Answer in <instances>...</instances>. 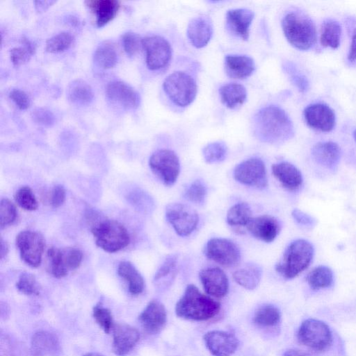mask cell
I'll return each instance as SVG.
<instances>
[{"label":"cell","instance_id":"cell-1","mask_svg":"<svg viewBox=\"0 0 356 356\" xmlns=\"http://www.w3.org/2000/svg\"><path fill=\"white\" fill-rule=\"evenodd\" d=\"M253 129L260 140L268 143H283L293 135V126L289 116L275 106L264 107L257 112Z\"/></svg>","mask_w":356,"mask_h":356},{"label":"cell","instance_id":"cell-2","mask_svg":"<svg viewBox=\"0 0 356 356\" xmlns=\"http://www.w3.org/2000/svg\"><path fill=\"white\" fill-rule=\"evenodd\" d=\"M220 309L218 302L202 293L195 285L188 284L176 304L175 312L185 319L207 321L214 317Z\"/></svg>","mask_w":356,"mask_h":356},{"label":"cell","instance_id":"cell-3","mask_svg":"<svg viewBox=\"0 0 356 356\" xmlns=\"http://www.w3.org/2000/svg\"><path fill=\"white\" fill-rule=\"evenodd\" d=\"M282 27L289 42L298 49L307 50L316 42L315 25L309 17L302 13H287L282 19Z\"/></svg>","mask_w":356,"mask_h":356},{"label":"cell","instance_id":"cell-4","mask_svg":"<svg viewBox=\"0 0 356 356\" xmlns=\"http://www.w3.org/2000/svg\"><path fill=\"white\" fill-rule=\"evenodd\" d=\"M313 256L314 248L309 241L304 239L296 240L286 248L275 270L284 278L292 279L309 266Z\"/></svg>","mask_w":356,"mask_h":356},{"label":"cell","instance_id":"cell-5","mask_svg":"<svg viewBox=\"0 0 356 356\" xmlns=\"http://www.w3.org/2000/svg\"><path fill=\"white\" fill-rule=\"evenodd\" d=\"M96 245L110 253L116 252L127 247L130 241L127 229L114 220L96 221L91 227Z\"/></svg>","mask_w":356,"mask_h":356},{"label":"cell","instance_id":"cell-6","mask_svg":"<svg viewBox=\"0 0 356 356\" xmlns=\"http://www.w3.org/2000/svg\"><path fill=\"white\" fill-rule=\"evenodd\" d=\"M163 86L169 99L179 106L189 105L197 94L195 80L184 72H175L168 75Z\"/></svg>","mask_w":356,"mask_h":356},{"label":"cell","instance_id":"cell-7","mask_svg":"<svg viewBox=\"0 0 356 356\" xmlns=\"http://www.w3.org/2000/svg\"><path fill=\"white\" fill-rule=\"evenodd\" d=\"M299 341L315 351H323L331 344L332 337L329 327L316 319L303 321L298 332Z\"/></svg>","mask_w":356,"mask_h":356},{"label":"cell","instance_id":"cell-8","mask_svg":"<svg viewBox=\"0 0 356 356\" xmlns=\"http://www.w3.org/2000/svg\"><path fill=\"white\" fill-rule=\"evenodd\" d=\"M149 165L154 174L166 186H172L176 182L180 163L173 151L161 149L154 152L149 158Z\"/></svg>","mask_w":356,"mask_h":356},{"label":"cell","instance_id":"cell-9","mask_svg":"<svg viewBox=\"0 0 356 356\" xmlns=\"http://www.w3.org/2000/svg\"><path fill=\"white\" fill-rule=\"evenodd\" d=\"M165 217L176 233L181 236L190 235L199 221L198 214L192 207L178 202L167 205Z\"/></svg>","mask_w":356,"mask_h":356},{"label":"cell","instance_id":"cell-10","mask_svg":"<svg viewBox=\"0 0 356 356\" xmlns=\"http://www.w3.org/2000/svg\"><path fill=\"white\" fill-rule=\"evenodd\" d=\"M16 245L23 261L31 267L40 266L44 250V239L38 232L26 230L16 237Z\"/></svg>","mask_w":356,"mask_h":356},{"label":"cell","instance_id":"cell-11","mask_svg":"<svg viewBox=\"0 0 356 356\" xmlns=\"http://www.w3.org/2000/svg\"><path fill=\"white\" fill-rule=\"evenodd\" d=\"M207 257L224 267H233L238 264L241 252L238 246L231 240L213 238L207 243Z\"/></svg>","mask_w":356,"mask_h":356},{"label":"cell","instance_id":"cell-12","mask_svg":"<svg viewBox=\"0 0 356 356\" xmlns=\"http://www.w3.org/2000/svg\"><path fill=\"white\" fill-rule=\"evenodd\" d=\"M143 48L146 54V64L152 70L165 67L172 56L169 42L159 35H149L143 38Z\"/></svg>","mask_w":356,"mask_h":356},{"label":"cell","instance_id":"cell-13","mask_svg":"<svg viewBox=\"0 0 356 356\" xmlns=\"http://www.w3.org/2000/svg\"><path fill=\"white\" fill-rule=\"evenodd\" d=\"M234 175L238 182L257 188H264L268 184L265 164L259 158H251L237 165Z\"/></svg>","mask_w":356,"mask_h":356},{"label":"cell","instance_id":"cell-14","mask_svg":"<svg viewBox=\"0 0 356 356\" xmlns=\"http://www.w3.org/2000/svg\"><path fill=\"white\" fill-rule=\"evenodd\" d=\"M107 98L114 104L127 110L136 108L140 104L138 93L122 81H113L106 88Z\"/></svg>","mask_w":356,"mask_h":356},{"label":"cell","instance_id":"cell-15","mask_svg":"<svg viewBox=\"0 0 356 356\" xmlns=\"http://www.w3.org/2000/svg\"><path fill=\"white\" fill-rule=\"evenodd\" d=\"M204 341L213 356H230L238 346V340L235 335L220 330L208 332L204 336Z\"/></svg>","mask_w":356,"mask_h":356},{"label":"cell","instance_id":"cell-16","mask_svg":"<svg viewBox=\"0 0 356 356\" xmlns=\"http://www.w3.org/2000/svg\"><path fill=\"white\" fill-rule=\"evenodd\" d=\"M304 117L310 127L321 131H330L335 126L336 118L334 111L323 104L308 106L305 109Z\"/></svg>","mask_w":356,"mask_h":356},{"label":"cell","instance_id":"cell-17","mask_svg":"<svg viewBox=\"0 0 356 356\" xmlns=\"http://www.w3.org/2000/svg\"><path fill=\"white\" fill-rule=\"evenodd\" d=\"M205 291L216 298H222L228 292L229 281L225 273L218 267L202 269L199 274Z\"/></svg>","mask_w":356,"mask_h":356},{"label":"cell","instance_id":"cell-18","mask_svg":"<svg viewBox=\"0 0 356 356\" xmlns=\"http://www.w3.org/2000/svg\"><path fill=\"white\" fill-rule=\"evenodd\" d=\"M113 350L118 356L128 354L138 343L140 334L137 329L126 323L113 327Z\"/></svg>","mask_w":356,"mask_h":356},{"label":"cell","instance_id":"cell-19","mask_svg":"<svg viewBox=\"0 0 356 356\" xmlns=\"http://www.w3.org/2000/svg\"><path fill=\"white\" fill-rule=\"evenodd\" d=\"M250 233L257 239L270 243L275 240L280 230L278 220L268 215L252 218L247 225Z\"/></svg>","mask_w":356,"mask_h":356},{"label":"cell","instance_id":"cell-20","mask_svg":"<svg viewBox=\"0 0 356 356\" xmlns=\"http://www.w3.org/2000/svg\"><path fill=\"white\" fill-rule=\"evenodd\" d=\"M138 319L147 332L156 333L163 327L166 322L165 307L157 300H152L141 312Z\"/></svg>","mask_w":356,"mask_h":356},{"label":"cell","instance_id":"cell-21","mask_svg":"<svg viewBox=\"0 0 356 356\" xmlns=\"http://www.w3.org/2000/svg\"><path fill=\"white\" fill-rule=\"evenodd\" d=\"M254 18V13L248 9H234L226 14V25L228 30L242 40L249 37L250 26Z\"/></svg>","mask_w":356,"mask_h":356},{"label":"cell","instance_id":"cell-22","mask_svg":"<svg viewBox=\"0 0 356 356\" xmlns=\"http://www.w3.org/2000/svg\"><path fill=\"white\" fill-rule=\"evenodd\" d=\"M212 33L211 22L204 16L193 18L188 25L187 36L191 44L197 48L206 46L211 38Z\"/></svg>","mask_w":356,"mask_h":356},{"label":"cell","instance_id":"cell-23","mask_svg":"<svg viewBox=\"0 0 356 356\" xmlns=\"http://www.w3.org/2000/svg\"><path fill=\"white\" fill-rule=\"evenodd\" d=\"M272 172L281 185L289 191H296L302 185L300 171L290 163H275L272 166Z\"/></svg>","mask_w":356,"mask_h":356},{"label":"cell","instance_id":"cell-24","mask_svg":"<svg viewBox=\"0 0 356 356\" xmlns=\"http://www.w3.org/2000/svg\"><path fill=\"white\" fill-rule=\"evenodd\" d=\"M85 3L95 17L97 27H102L117 15L120 2L117 0H87Z\"/></svg>","mask_w":356,"mask_h":356},{"label":"cell","instance_id":"cell-25","mask_svg":"<svg viewBox=\"0 0 356 356\" xmlns=\"http://www.w3.org/2000/svg\"><path fill=\"white\" fill-rule=\"evenodd\" d=\"M312 154L318 164L333 170L339 163L341 151L339 145L334 142H321L313 147Z\"/></svg>","mask_w":356,"mask_h":356},{"label":"cell","instance_id":"cell-26","mask_svg":"<svg viewBox=\"0 0 356 356\" xmlns=\"http://www.w3.org/2000/svg\"><path fill=\"white\" fill-rule=\"evenodd\" d=\"M225 70L231 78L245 79L253 72L254 60L246 56L228 55L225 58Z\"/></svg>","mask_w":356,"mask_h":356},{"label":"cell","instance_id":"cell-27","mask_svg":"<svg viewBox=\"0 0 356 356\" xmlns=\"http://www.w3.org/2000/svg\"><path fill=\"white\" fill-rule=\"evenodd\" d=\"M47 266L49 273L54 277L66 276L71 271L66 248H49L47 252Z\"/></svg>","mask_w":356,"mask_h":356},{"label":"cell","instance_id":"cell-28","mask_svg":"<svg viewBox=\"0 0 356 356\" xmlns=\"http://www.w3.org/2000/svg\"><path fill=\"white\" fill-rule=\"evenodd\" d=\"M59 343L57 337L47 331L35 333L31 339L33 356H49L58 350Z\"/></svg>","mask_w":356,"mask_h":356},{"label":"cell","instance_id":"cell-29","mask_svg":"<svg viewBox=\"0 0 356 356\" xmlns=\"http://www.w3.org/2000/svg\"><path fill=\"white\" fill-rule=\"evenodd\" d=\"M67 97L73 104L86 106L90 104L94 98L91 86L83 79H75L70 82L67 88Z\"/></svg>","mask_w":356,"mask_h":356},{"label":"cell","instance_id":"cell-30","mask_svg":"<svg viewBox=\"0 0 356 356\" xmlns=\"http://www.w3.org/2000/svg\"><path fill=\"white\" fill-rule=\"evenodd\" d=\"M233 278L236 283L243 288L254 289L261 278V268L254 263H248L233 273Z\"/></svg>","mask_w":356,"mask_h":356},{"label":"cell","instance_id":"cell-31","mask_svg":"<svg viewBox=\"0 0 356 356\" xmlns=\"http://www.w3.org/2000/svg\"><path fill=\"white\" fill-rule=\"evenodd\" d=\"M118 274L126 280L132 295H138L143 292L145 287L144 279L131 262L121 261L118 267Z\"/></svg>","mask_w":356,"mask_h":356},{"label":"cell","instance_id":"cell-32","mask_svg":"<svg viewBox=\"0 0 356 356\" xmlns=\"http://www.w3.org/2000/svg\"><path fill=\"white\" fill-rule=\"evenodd\" d=\"M222 102L228 108H234L243 104L246 99V90L243 86L236 83H227L219 90Z\"/></svg>","mask_w":356,"mask_h":356},{"label":"cell","instance_id":"cell-33","mask_svg":"<svg viewBox=\"0 0 356 356\" xmlns=\"http://www.w3.org/2000/svg\"><path fill=\"white\" fill-rule=\"evenodd\" d=\"M118 56L114 44L110 42L100 44L93 55L95 63L102 69L113 67L118 63Z\"/></svg>","mask_w":356,"mask_h":356},{"label":"cell","instance_id":"cell-34","mask_svg":"<svg viewBox=\"0 0 356 356\" xmlns=\"http://www.w3.org/2000/svg\"><path fill=\"white\" fill-rule=\"evenodd\" d=\"M341 36V28L337 22L329 19L323 22L321 33V43L323 46L337 48Z\"/></svg>","mask_w":356,"mask_h":356},{"label":"cell","instance_id":"cell-35","mask_svg":"<svg viewBox=\"0 0 356 356\" xmlns=\"http://www.w3.org/2000/svg\"><path fill=\"white\" fill-rule=\"evenodd\" d=\"M307 280L309 286L314 290L325 289L332 285L333 273L330 268L320 266L309 273Z\"/></svg>","mask_w":356,"mask_h":356},{"label":"cell","instance_id":"cell-36","mask_svg":"<svg viewBox=\"0 0 356 356\" xmlns=\"http://www.w3.org/2000/svg\"><path fill=\"white\" fill-rule=\"evenodd\" d=\"M35 50V43L26 37H22L21 45L13 47L10 51V61L15 66L22 65L30 60Z\"/></svg>","mask_w":356,"mask_h":356},{"label":"cell","instance_id":"cell-37","mask_svg":"<svg viewBox=\"0 0 356 356\" xmlns=\"http://www.w3.org/2000/svg\"><path fill=\"white\" fill-rule=\"evenodd\" d=\"M252 211L245 202H240L232 206L227 211V222L231 226L248 225L251 218Z\"/></svg>","mask_w":356,"mask_h":356},{"label":"cell","instance_id":"cell-38","mask_svg":"<svg viewBox=\"0 0 356 356\" xmlns=\"http://www.w3.org/2000/svg\"><path fill=\"white\" fill-rule=\"evenodd\" d=\"M280 320V311L277 307L270 305L259 308L253 318L254 323L264 327L275 325L279 323Z\"/></svg>","mask_w":356,"mask_h":356},{"label":"cell","instance_id":"cell-39","mask_svg":"<svg viewBox=\"0 0 356 356\" xmlns=\"http://www.w3.org/2000/svg\"><path fill=\"white\" fill-rule=\"evenodd\" d=\"M178 267V259L175 254L168 256L157 270L154 280L161 282H171L173 280Z\"/></svg>","mask_w":356,"mask_h":356},{"label":"cell","instance_id":"cell-40","mask_svg":"<svg viewBox=\"0 0 356 356\" xmlns=\"http://www.w3.org/2000/svg\"><path fill=\"white\" fill-rule=\"evenodd\" d=\"M74 40L73 35L66 31L60 32L49 38L45 44V49L49 53H59L67 49Z\"/></svg>","mask_w":356,"mask_h":356},{"label":"cell","instance_id":"cell-41","mask_svg":"<svg viewBox=\"0 0 356 356\" xmlns=\"http://www.w3.org/2000/svg\"><path fill=\"white\" fill-rule=\"evenodd\" d=\"M204 160L209 163L223 161L227 154V148L222 142H213L206 145L202 151Z\"/></svg>","mask_w":356,"mask_h":356},{"label":"cell","instance_id":"cell-42","mask_svg":"<svg viewBox=\"0 0 356 356\" xmlns=\"http://www.w3.org/2000/svg\"><path fill=\"white\" fill-rule=\"evenodd\" d=\"M16 203L26 211H34L38 207V201L29 186L19 188L14 195Z\"/></svg>","mask_w":356,"mask_h":356},{"label":"cell","instance_id":"cell-43","mask_svg":"<svg viewBox=\"0 0 356 356\" xmlns=\"http://www.w3.org/2000/svg\"><path fill=\"white\" fill-rule=\"evenodd\" d=\"M17 211L15 205L8 199L2 198L0 203V227L3 229L16 220Z\"/></svg>","mask_w":356,"mask_h":356},{"label":"cell","instance_id":"cell-44","mask_svg":"<svg viewBox=\"0 0 356 356\" xmlns=\"http://www.w3.org/2000/svg\"><path fill=\"white\" fill-rule=\"evenodd\" d=\"M16 286L18 291L26 295L37 296L40 293L39 284L35 276L29 273L24 272L20 275Z\"/></svg>","mask_w":356,"mask_h":356},{"label":"cell","instance_id":"cell-45","mask_svg":"<svg viewBox=\"0 0 356 356\" xmlns=\"http://www.w3.org/2000/svg\"><path fill=\"white\" fill-rule=\"evenodd\" d=\"M207 195V188L204 183L197 179L192 182L185 190L184 197L195 204H202Z\"/></svg>","mask_w":356,"mask_h":356},{"label":"cell","instance_id":"cell-46","mask_svg":"<svg viewBox=\"0 0 356 356\" xmlns=\"http://www.w3.org/2000/svg\"><path fill=\"white\" fill-rule=\"evenodd\" d=\"M93 317L97 324L106 332L109 333L114 325L111 311L104 307L101 304L95 306Z\"/></svg>","mask_w":356,"mask_h":356},{"label":"cell","instance_id":"cell-47","mask_svg":"<svg viewBox=\"0 0 356 356\" xmlns=\"http://www.w3.org/2000/svg\"><path fill=\"white\" fill-rule=\"evenodd\" d=\"M122 43L129 56H135L143 47V39L136 33L129 31L123 34Z\"/></svg>","mask_w":356,"mask_h":356},{"label":"cell","instance_id":"cell-48","mask_svg":"<svg viewBox=\"0 0 356 356\" xmlns=\"http://www.w3.org/2000/svg\"><path fill=\"white\" fill-rule=\"evenodd\" d=\"M284 68L291 82L300 91L305 92L308 89L309 83L307 78L300 72L293 63H285Z\"/></svg>","mask_w":356,"mask_h":356},{"label":"cell","instance_id":"cell-49","mask_svg":"<svg viewBox=\"0 0 356 356\" xmlns=\"http://www.w3.org/2000/svg\"><path fill=\"white\" fill-rule=\"evenodd\" d=\"M33 121L43 127H51L55 122V116L49 109L43 107H38L31 113Z\"/></svg>","mask_w":356,"mask_h":356},{"label":"cell","instance_id":"cell-50","mask_svg":"<svg viewBox=\"0 0 356 356\" xmlns=\"http://www.w3.org/2000/svg\"><path fill=\"white\" fill-rule=\"evenodd\" d=\"M9 97L20 110L27 109L31 104L29 96L22 90L13 89L9 93Z\"/></svg>","mask_w":356,"mask_h":356},{"label":"cell","instance_id":"cell-51","mask_svg":"<svg viewBox=\"0 0 356 356\" xmlns=\"http://www.w3.org/2000/svg\"><path fill=\"white\" fill-rule=\"evenodd\" d=\"M65 190L62 185H56L51 192L49 198L51 205L54 208L60 207L65 200Z\"/></svg>","mask_w":356,"mask_h":356},{"label":"cell","instance_id":"cell-52","mask_svg":"<svg viewBox=\"0 0 356 356\" xmlns=\"http://www.w3.org/2000/svg\"><path fill=\"white\" fill-rule=\"evenodd\" d=\"M291 214L294 220L300 225L311 227L315 224L316 221L311 216L300 210L294 209Z\"/></svg>","mask_w":356,"mask_h":356},{"label":"cell","instance_id":"cell-53","mask_svg":"<svg viewBox=\"0 0 356 356\" xmlns=\"http://www.w3.org/2000/svg\"><path fill=\"white\" fill-rule=\"evenodd\" d=\"M348 60L351 63L356 61V27L353 30Z\"/></svg>","mask_w":356,"mask_h":356},{"label":"cell","instance_id":"cell-54","mask_svg":"<svg viewBox=\"0 0 356 356\" xmlns=\"http://www.w3.org/2000/svg\"><path fill=\"white\" fill-rule=\"evenodd\" d=\"M55 1H35V8L38 13H42L47 10L52 4H54Z\"/></svg>","mask_w":356,"mask_h":356},{"label":"cell","instance_id":"cell-55","mask_svg":"<svg viewBox=\"0 0 356 356\" xmlns=\"http://www.w3.org/2000/svg\"><path fill=\"white\" fill-rule=\"evenodd\" d=\"M283 356H309L305 352L298 349H289L285 351Z\"/></svg>","mask_w":356,"mask_h":356},{"label":"cell","instance_id":"cell-56","mask_svg":"<svg viewBox=\"0 0 356 356\" xmlns=\"http://www.w3.org/2000/svg\"><path fill=\"white\" fill-rule=\"evenodd\" d=\"M9 248L6 241L1 239V259H3L8 253Z\"/></svg>","mask_w":356,"mask_h":356},{"label":"cell","instance_id":"cell-57","mask_svg":"<svg viewBox=\"0 0 356 356\" xmlns=\"http://www.w3.org/2000/svg\"><path fill=\"white\" fill-rule=\"evenodd\" d=\"M83 356H104V355L99 354V353H90Z\"/></svg>","mask_w":356,"mask_h":356},{"label":"cell","instance_id":"cell-58","mask_svg":"<svg viewBox=\"0 0 356 356\" xmlns=\"http://www.w3.org/2000/svg\"><path fill=\"white\" fill-rule=\"evenodd\" d=\"M353 136H354V139L356 142V129L355 130L354 133H353Z\"/></svg>","mask_w":356,"mask_h":356}]
</instances>
